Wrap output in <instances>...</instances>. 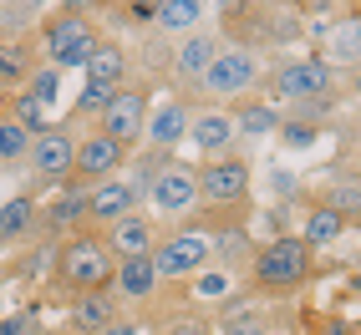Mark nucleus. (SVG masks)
Here are the masks:
<instances>
[{
	"mask_svg": "<svg viewBox=\"0 0 361 335\" xmlns=\"http://www.w3.org/2000/svg\"><path fill=\"white\" fill-rule=\"evenodd\" d=\"M316 274V249L305 244L300 234H275V239H264V244L255 249L250 259V284L255 290H300V284Z\"/></svg>",
	"mask_w": 361,
	"mask_h": 335,
	"instance_id": "3",
	"label": "nucleus"
},
{
	"mask_svg": "<svg viewBox=\"0 0 361 335\" xmlns=\"http://www.w3.org/2000/svg\"><path fill=\"white\" fill-rule=\"evenodd\" d=\"M26 97H36L41 107H56V97H61V66H51V61H41L36 66V77L20 87Z\"/></svg>",
	"mask_w": 361,
	"mask_h": 335,
	"instance_id": "29",
	"label": "nucleus"
},
{
	"mask_svg": "<svg viewBox=\"0 0 361 335\" xmlns=\"http://www.w3.org/2000/svg\"><path fill=\"white\" fill-rule=\"evenodd\" d=\"M214 335H270V330H264V320H259V315H234V320H224Z\"/></svg>",
	"mask_w": 361,
	"mask_h": 335,
	"instance_id": "34",
	"label": "nucleus"
},
{
	"mask_svg": "<svg viewBox=\"0 0 361 335\" xmlns=\"http://www.w3.org/2000/svg\"><path fill=\"white\" fill-rule=\"evenodd\" d=\"M0 6H6V0H0Z\"/></svg>",
	"mask_w": 361,
	"mask_h": 335,
	"instance_id": "44",
	"label": "nucleus"
},
{
	"mask_svg": "<svg viewBox=\"0 0 361 335\" xmlns=\"http://www.w3.org/2000/svg\"><path fill=\"white\" fill-rule=\"evenodd\" d=\"M128 163H133V148H123L117 137L92 127V132L77 137V168H71V183H77V188H97V183L117 178Z\"/></svg>",
	"mask_w": 361,
	"mask_h": 335,
	"instance_id": "8",
	"label": "nucleus"
},
{
	"mask_svg": "<svg viewBox=\"0 0 361 335\" xmlns=\"http://www.w3.org/2000/svg\"><path fill=\"white\" fill-rule=\"evenodd\" d=\"M128 77V51L117 41H102L97 46V56L87 61V82H97V87H123Z\"/></svg>",
	"mask_w": 361,
	"mask_h": 335,
	"instance_id": "26",
	"label": "nucleus"
},
{
	"mask_svg": "<svg viewBox=\"0 0 361 335\" xmlns=\"http://www.w3.org/2000/svg\"><path fill=\"white\" fill-rule=\"evenodd\" d=\"M31 153V127H20L16 117L0 112V168H20Z\"/></svg>",
	"mask_w": 361,
	"mask_h": 335,
	"instance_id": "27",
	"label": "nucleus"
},
{
	"mask_svg": "<svg viewBox=\"0 0 361 335\" xmlns=\"http://www.w3.org/2000/svg\"><path fill=\"white\" fill-rule=\"evenodd\" d=\"M36 36H41L46 61L61 66V77L77 71V66L87 71V61L97 56V46H102V36L92 31V20L82 11H51L46 20H36Z\"/></svg>",
	"mask_w": 361,
	"mask_h": 335,
	"instance_id": "4",
	"label": "nucleus"
},
{
	"mask_svg": "<svg viewBox=\"0 0 361 335\" xmlns=\"http://www.w3.org/2000/svg\"><path fill=\"white\" fill-rule=\"evenodd\" d=\"M128 20L142 31V26H158V0H128Z\"/></svg>",
	"mask_w": 361,
	"mask_h": 335,
	"instance_id": "36",
	"label": "nucleus"
},
{
	"mask_svg": "<svg viewBox=\"0 0 361 335\" xmlns=\"http://www.w3.org/2000/svg\"><path fill=\"white\" fill-rule=\"evenodd\" d=\"M107 234V244H112V254L123 259V254H153V244H158V213H142V208H133V213H123L117 224H107L102 229Z\"/></svg>",
	"mask_w": 361,
	"mask_h": 335,
	"instance_id": "19",
	"label": "nucleus"
},
{
	"mask_svg": "<svg viewBox=\"0 0 361 335\" xmlns=\"http://www.w3.org/2000/svg\"><path fill=\"white\" fill-rule=\"evenodd\" d=\"M158 270H153V254H123L117 259V274H112V295L123 300V305H148L153 290H158Z\"/></svg>",
	"mask_w": 361,
	"mask_h": 335,
	"instance_id": "17",
	"label": "nucleus"
},
{
	"mask_svg": "<svg viewBox=\"0 0 361 335\" xmlns=\"http://www.w3.org/2000/svg\"><path fill=\"white\" fill-rule=\"evenodd\" d=\"M133 208H137V198H133L128 178H107L97 188H87V229H107V224H117Z\"/></svg>",
	"mask_w": 361,
	"mask_h": 335,
	"instance_id": "20",
	"label": "nucleus"
},
{
	"mask_svg": "<svg viewBox=\"0 0 361 335\" xmlns=\"http://www.w3.org/2000/svg\"><path fill=\"white\" fill-rule=\"evenodd\" d=\"M331 61L361 66V20H346V26L331 31Z\"/></svg>",
	"mask_w": 361,
	"mask_h": 335,
	"instance_id": "28",
	"label": "nucleus"
},
{
	"mask_svg": "<svg viewBox=\"0 0 361 335\" xmlns=\"http://www.w3.org/2000/svg\"><path fill=\"white\" fill-rule=\"evenodd\" d=\"M148 203L163 213V219H178V213H194L199 208V168L194 163H168L163 173H158V183H153V194H148Z\"/></svg>",
	"mask_w": 361,
	"mask_h": 335,
	"instance_id": "11",
	"label": "nucleus"
},
{
	"mask_svg": "<svg viewBox=\"0 0 361 335\" xmlns=\"http://www.w3.org/2000/svg\"><path fill=\"white\" fill-rule=\"evenodd\" d=\"M275 137L285 142V148H316V137H321V127H316V122H305V117H285Z\"/></svg>",
	"mask_w": 361,
	"mask_h": 335,
	"instance_id": "31",
	"label": "nucleus"
},
{
	"mask_svg": "<svg viewBox=\"0 0 361 335\" xmlns=\"http://www.w3.org/2000/svg\"><path fill=\"white\" fill-rule=\"evenodd\" d=\"M77 122H46L31 132V153L16 173H26V194H56L71 183V168H77Z\"/></svg>",
	"mask_w": 361,
	"mask_h": 335,
	"instance_id": "2",
	"label": "nucleus"
},
{
	"mask_svg": "<svg viewBox=\"0 0 361 335\" xmlns=\"http://www.w3.org/2000/svg\"><path fill=\"white\" fill-rule=\"evenodd\" d=\"M112 274H117V254L102 229H77L51 249V284L66 290V300L87 290H112Z\"/></svg>",
	"mask_w": 361,
	"mask_h": 335,
	"instance_id": "1",
	"label": "nucleus"
},
{
	"mask_svg": "<svg viewBox=\"0 0 361 335\" xmlns=\"http://www.w3.org/2000/svg\"><path fill=\"white\" fill-rule=\"evenodd\" d=\"M224 51V36H214V31H188V36H178V46H173V56H168V71H173V82L183 87H194L204 71H209V61Z\"/></svg>",
	"mask_w": 361,
	"mask_h": 335,
	"instance_id": "14",
	"label": "nucleus"
},
{
	"mask_svg": "<svg viewBox=\"0 0 361 335\" xmlns=\"http://www.w3.org/2000/svg\"><path fill=\"white\" fill-rule=\"evenodd\" d=\"M36 224H41V198L36 194H11L0 203V249H20L36 239Z\"/></svg>",
	"mask_w": 361,
	"mask_h": 335,
	"instance_id": "18",
	"label": "nucleus"
},
{
	"mask_svg": "<svg viewBox=\"0 0 361 335\" xmlns=\"http://www.w3.org/2000/svg\"><path fill=\"white\" fill-rule=\"evenodd\" d=\"M0 102H6V117H16V122L20 127H46V107L36 102V97H26V91H11V97H0Z\"/></svg>",
	"mask_w": 361,
	"mask_h": 335,
	"instance_id": "30",
	"label": "nucleus"
},
{
	"mask_svg": "<svg viewBox=\"0 0 361 335\" xmlns=\"http://www.w3.org/2000/svg\"><path fill=\"white\" fill-rule=\"evenodd\" d=\"M310 330L316 335H361L356 320H346V315H321V320H310Z\"/></svg>",
	"mask_w": 361,
	"mask_h": 335,
	"instance_id": "35",
	"label": "nucleus"
},
{
	"mask_svg": "<svg viewBox=\"0 0 361 335\" xmlns=\"http://www.w3.org/2000/svg\"><path fill=\"white\" fill-rule=\"evenodd\" d=\"M188 142H194L199 158L234 153V142H239L234 112H229V107H204V112H194V122H188Z\"/></svg>",
	"mask_w": 361,
	"mask_h": 335,
	"instance_id": "16",
	"label": "nucleus"
},
{
	"mask_svg": "<svg viewBox=\"0 0 361 335\" xmlns=\"http://www.w3.org/2000/svg\"><path fill=\"white\" fill-rule=\"evenodd\" d=\"M188 122H194L188 102H183V97H173L168 107H153V117H148V132H142V142H148V148H168V153H173L178 142L188 137Z\"/></svg>",
	"mask_w": 361,
	"mask_h": 335,
	"instance_id": "21",
	"label": "nucleus"
},
{
	"mask_svg": "<svg viewBox=\"0 0 361 335\" xmlns=\"http://www.w3.org/2000/svg\"><path fill=\"white\" fill-rule=\"evenodd\" d=\"M153 270H158V279H178V284L194 279L199 270H209V239L188 234V229L163 234L153 244Z\"/></svg>",
	"mask_w": 361,
	"mask_h": 335,
	"instance_id": "10",
	"label": "nucleus"
},
{
	"mask_svg": "<svg viewBox=\"0 0 361 335\" xmlns=\"http://www.w3.org/2000/svg\"><path fill=\"white\" fill-rule=\"evenodd\" d=\"M0 315H6V300H0Z\"/></svg>",
	"mask_w": 361,
	"mask_h": 335,
	"instance_id": "42",
	"label": "nucleus"
},
{
	"mask_svg": "<svg viewBox=\"0 0 361 335\" xmlns=\"http://www.w3.org/2000/svg\"><path fill=\"white\" fill-rule=\"evenodd\" d=\"M336 91V71L326 56H290L270 71V102L275 107H295V102H316Z\"/></svg>",
	"mask_w": 361,
	"mask_h": 335,
	"instance_id": "5",
	"label": "nucleus"
},
{
	"mask_svg": "<svg viewBox=\"0 0 361 335\" xmlns=\"http://www.w3.org/2000/svg\"><path fill=\"white\" fill-rule=\"evenodd\" d=\"M87 229V188L66 183L51 194V203H41V224H36V239H46V244H61L66 234Z\"/></svg>",
	"mask_w": 361,
	"mask_h": 335,
	"instance_id": "12",
	"label": "nucleus"
},
{
	"mask_svg": "<svg viewBox=\"0 0 361 335\" xmlns=\"http://www.w3.org/2000/svg\"><path fill=\"white\" fill-rule=\"evenodd\" d=\"M31 335H56V330H41V325H36V330H31Z\"/></svg>",
	"mask_w": 361,
	"mask_h": 335,
	"instance_id": "41",
	"label": "nucleus"
},
{
	"mask_svg": "<svg viewBox=\"0 0 361 335\" xmlns=\"http://www.w3.org/2000/svg\"><path fill=\"white\" fill-rule=\"evenodd\" d=\"M102 335H142V325H137V320H128V315H123V320H112V325H107V330H102Z\"/></svg>",
	"mask_w": 361,
	"mask_h": 335,
	"instance_id": "38",
	"label": "nucleus"
},
{
	"mask_svg": "<svg viewBox=\"0 0 361 335\" xmlns=\"http://www.w3.org/2000/svg\"><path fill=\"white\" fill-rule=\"evenodd\" d=\"M20 6H26V11H46L51 0H20Z\"/></svg>",
	"mask_w": 361,
	"mask_h": 335,
	"instance_id": "40",
	"label": "nucleus"
},
{
	"mask_svg": "<svg viewBox=\"0 0 361 335\" xmlns=\"http://www.w3.org/2000/svg\"><path fill=\"white\" fill-rule=\"evenodd\" d=\"M163 335H214L204 320H194V315H188V320H173V325H168Z\"/></svg>",
	"mask_w": 361,
	"mask_h": 335,
	"instance_id": "37",
	"label": "nucleus"
},
{
	"mask_svg": "<svg viewBox=\"0 0 361 335\" xmlns=\"http://www.w3.org/2000/svg\"><path fill=\"white\" fill-rule=\"evenodd\" d=\"M356 330H361V320H356Z\"/></svg>",
	"mask_w": 361,
	"mask_h": 335,
	"instance_id": "43",
	"label": "nucleus"
},
{
	"mask_svg": "<svg viewBox=\"0 0 361 335\" xmlns=\"http://www.w3.org/2000/svg\"><path fill=\"white\" fill-rule=\"evenodd\" d=\"M204 20V0H158V31L163 36H188Z\"/></svg>",
	"mask_w": 361,
	"mask_h": 335,
	"instance_id": "25",
	"label": "nucleus"
},
{
	"mask_svg": "<svg viewBox=\"0 0 361 335\" xmlns=\"http://www.w3.org/2000/svg\"><path fill=\"white\" fill-rule=\"evenodd\" d=\"M148 117H153V97H148V87H117V97L102 107V117L92 127L117 137L123 148H137L142 132H148Z\"/></svg>",
	"mask_w": 361,
	"mask_h": 335,
	"instance_id": "9",
	"label": "nucleus"
},
{
	"mask_svg": "<svg viewBox=\"0 0 361 335\" xmlns=\"http://www.w3.org/2000/svg\"><path fill=\"white\" fill-rule=\"evenodd\" d=\"M234 127H239V137H275L280 132V122H285V112L275 107V102H259V97H239L234 107Z\"/></svg>",
	"mask_w": 361,
	"mask_h": 335,
	"instance_id": "22",
	"label": "nucleus"
},
{
	"mask_svg": "<svg viewBox=\"0 0 361 335\" xmlns=\"http://www.w3.org/2000/svg\"><path fill=\"white\" fill-rule=\"evenodd\" d=\"M123 300H117L112 290H87V295H71L66 305V325L71 335H102L112 320H123Z\"/></svg>",
	"mask_w": 361,
	"mask_h": 335,
	"instance_id": "15",
	"label": "nucleus"
},
{
	"mask_svg": "<svg viewBox=\"0 0 361 335\" xmlns=\"http://www.w3.org/2000/svg\"><path fill=\"white\" fill-rule=\"evenodd\" d=\"M255 82H259V56L250 51V46H224L194 87L204 91V97H214V102H239V97H250Z\"/></svg>",
	"mask_w": 361,
	"mask_h": 335,
	"instance_id": "6",
	"label": "nucleus"
},
{
	"mask_svg": "<svg viewBox=\"0 0 361 335\" xmlns=\"http://www.w3.org/2000/svg\"><path fill=\"white\" fill-rule=\"evenodd\" d=\"M255 249H259V244L250 239V224L224 229V234H209V265H219V270H234V265H245V270H250Z\"/></svg>",
	"mask_w": 361,
	"mask_h": 335,
	"instance_id": "23",
	"label": "nucleus"
},
{
	"mask_svg": "<svg viewBox=\"0 0 361 335\" xmlns=\"http://www.w3.org/2000/svg\"><path fill=\"white\" fill-rule=\"evenodd\" d=\"M41 61H46V51H41V36H36V31L0 41V97H11V91L26 87V82L36 77Z\"/></svg>",
	"mask_w": 361,
	"mask_h": 335,
	"instance_id": "13",
	"label": "nucleus"
},
{
	"mask_svg": "<svg viewBox=\"0 0 361 335\" xmlns=\"http://www.w3.org/2000/svg\"><path fill=\"white\" fill-rule=\"evenodd\" d=\"M36 330V310H11L0 315V335H31Z\"/></svg>",
	"mask_w": 361,
	"mask_h": 335,
	"instance_id": "33",
	"label": "nucleus"
},
{
	"mask_svg": "<svg viewBox=\"0 0 361 335\" xmlns=\"http://www.w3.org/2000/svg\"><path fill=\"white\" fill-rule=\"evenodd\" d=\"M346 234V213L341 208H331V203H316L305 213V224H300V239L310 249H321V244H336V239Z\"/></svg>",
	"mask_w": 361,
	"mask_h": 335,
	"instance_id": "24",
	"label": "nucleus"
},
{
	"mask_svg": "<svg viewBox=\"0 0 361 335\" xmlns=\"http://www.w3.org/2000/svg\"><path fill=\"white\" fill-rule=\"evenodd\" d=\"M346 87H351V97L361 102V66H351V77H346Z\"/></svg>",
	"mask_w": 361,
	"mask_h": 335,
	"instance_id": "39",
	"label": "nucleus"
},
{
	"mask_svg": "<svg viewBox=\"0 0 361 335\" xmlns=\"http://www.w3.org/2000/svg\"><path fill=\"white\" fill-rule=\"evenodd\" d=\"M188 284H194L199 300H224V295H229V270H199Z\"/></svg>",
	"mask_w": 361,
	"mask_h": 335,
	"instance_id": "32",
	"label": "nucleus"
},
{
	"mask_svg": "<svg viewBox=\"0 0 361 335\" xmlns=\"http://www.w3.org/2000/svg\"><path fill=\"white\" fill-rule=\"evenodd\" d=\"M255 188V168L245 153H219L199 163V203H250Z\"/></svg>",
	"mask_w": 361,
	"mask_h": 335,
	"instance_id": "7",
	"label": "nucleus"
}]
</instances>
